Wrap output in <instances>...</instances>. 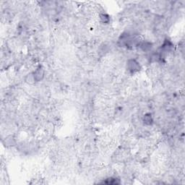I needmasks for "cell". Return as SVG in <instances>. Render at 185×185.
<instances>
[{
	"label": "cell",
	"instance_id": "obj_9",
	"mask_svg": "<svg viewBox=\"0 0 185 185\" xmlns=\"http://www.w3.org/2000/svg\"><path fill=\"white\" fill-rule=\"evenodd\" d=\"M143 122H144L145 124L146 125H152L153 123V116H152L151 114L148 113L146 114L144 116H143Z\"/></svg>",
	"mask_w": 185,
	"mask_h": 185
},
{
	"label": "cell",
	"instance_id": "obj_3",
	"mask_svg": "<svg viewBox=\"0 0 185 185\" xmlns=\"http://www.w3.org/2000/svg\"><path fill=\"white\" fill-rule=\"evenodd\" d=\"M174 48V44L169 39H165L164 40L163 44H162L161 47H160V51H159L163 56V54L166 52H169L171 51Z\"/></svg>",
	"mask_w": 185,
	"mask_h": 185
},
{
	"label": "cell",
	"instance_id": "obj_1",
	"mask_svg": "<svg viewBox=\"0 0 185 185\" xmlns=\"http://www.w3.org/2000/svg\"><path fill=\"white\" fill-rule=\"evenodd\" d=\"M136 40L129 33H123L119 38L118 45L120 47L129 49V48H132Z\"/></svg>",
	"mask_w": 185,
	"mask_h": 185
},
{
	"label": "cell",
	"instance_id": "obj_2",
	"mask_svg": "<svg viewBox=\"0 0 185 185\" xmlns=\"http://www.w3.org/2000/svg\"><path fill=\"white\" fill-rule=\"evenodd\" d=\"M127 70L131 74L137 73L141 70L140 64L134 59H129L127 62Z\"/></svg>",
	"mask_w": 185,
	"mask_h": 185
},
{
	"label": "cell",
	"instance_id": "obj_7",
	"mask_svg": "<svg viewBox=\"0 0 185 185\" xmlns=\"http://www.w3.org/2000/svg\"><path fill=\"white\" fill-rule=\"evenodd\" d=\"M101 183L102 184H106L108 185H118L121 184V181L119 179H117V178L110 177L106 179V180H104Z\"/></svg>",
	"mask_w": 185,
	"mask_h": 185
},
{
	"label": "cell",
	"instance_id": "obj_5",
	"mask_svg": "<svg viewBox=\"0 0 185 185\" xmlns=\"http://www.w3.org/2000/svg\"><path fill=\"white\" fill-rule=\"evenodd\" d=\"M138 46H140V48L144 51H150V49H152L153 47V44H152L151 42H149V41H143V42L140 43L137 45Z\"/></svg>",
	"mask_w": 185,
	"mask_h": 185
},
{
	"label": "cell",
	"instance_id": "obj_8",
	"mask_svg": "<svg viewBox=\"0 0 185 185\" xmlns=\"http://www.w3.org/2000/svg\"><path fill=\"white\" fill-rule=\"evenodd\" d=\"M25 82H26L27 84L30 85H33L36 83V80L35 77H34L33 73L30 72V73L27 74V75L25 76Z\"/></svg>",
	"mask_w": 185,
	"mask_h": 185
},
{
	"label": "cell",
	"instance_id": "obj_4",
	"mask_svg": "<svg viewBox=\"0 0 185 185\" xmlns=\"http://www.w3.org/2000/svg\"><path fill=\"white\" fill-rule=\"evenodd\" d=\"M33 73L34 77H35L36 78V82H39L40 81L43 80V79L44 78L45 71L44 69L41 66L38 67L37 68H36V70L33 72Z\"/></svg>",
	"mask_w": 185,
	"mask_h": 185
},
{
	"label": "cell",
	"instance_id": "obj_10",
	"mask_svg": "<svg viewBox=\"0 0 185 185\" xmlns=\"http://www.w3.org/2000/svg\"><path fill=\"white\" fill-rule=\"evenodd\" d=\"M100 20L103 23H108L110 21V16L106 13L100 14Z\"/></svg>",
	"mask_w": 185,
	"mask_h": 185
},
{
	"label": "cell",
	"instance_id": "obj_6",
	"mask_svg": "<svg viewBox=\"0 0 185 185\" xmlns=\"http://www.w3.org/2000/svg\"><path fill=\"white\" fill-rule=\"evenodd\" d=\"M15 143H16V141L13 135L7 136L5 137L4 140V145L6 147H13L15 146Z\"/></svg>",
	"mask_w": 185,
	"mask_h": 185
}]
</instances>
